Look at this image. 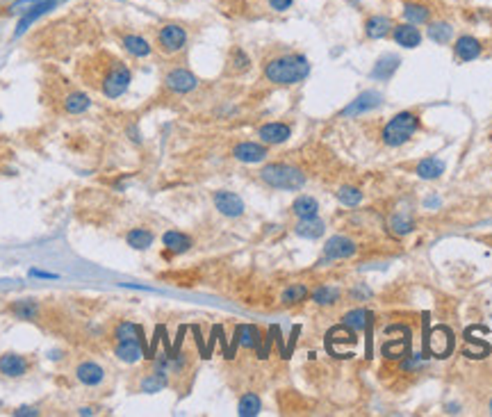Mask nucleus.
<instances>
[{"instance_id": "1", "label": "nucleus", "mask_w": 492, "mask_h": 417, "mask_svg": "<svg viewBox=\"0 0 492 417\" xmlns=\"http://www.w3.org/2000/svg\"><path fill=\"white\" fill-rule=\"evenodd\" d=\"M310 73V62L301 53H283L265 62V78L274 85H297Z\"/></svg>"}, {"instance_id": "2", "label": "nucleus", "mask_w": 492, "mask_h": 417, "mask_svg": "<svg viewBox=\"0 0 492 417\" xmlns=\"http://www.w3.org/2000/svg\"><path fill=\"white\" fill-rule=\"evenodd\" d=\"M260 178L274 190H287V192H297L306 185V174L301 169L285 165V162H274V165L262 167Z\"/></svg>"}, {"instance_id": "3", "label": "nucleus", "mask_w": 492, "mask_h": 417, "mask_svg": "<svg viewBox=\"0 0 492 417\" xmlns=\"http://www.w3.org/2000/svg\"><path fill=\"white\" fill-rule=\"evenodd\" d=\"M417 128H420V117H417L415 112H399L397 117H392L390 124L383 128L381 139L385 146L397 149V146L406 144L408 139L415 135Z\"/></svg>"}, {"instance_id": "4", "label": "nucleus", "mask_w": 492, "mask_h": 417, "mask_svg": "<svg viewBox=\"0 0 492 417\" xmlns=\"http://www.w3.org/2000/svg\"><path fill=\"white\" fill-rule=\"evenodd\" d=\"M130 80H133V73L123 62H114L108 67V71L103 73L101 78V92L108 98H119L128 92Z\"/></svg>"}, {"instance_id": "5", "label": "nucleus", "mask_w": 492, "mask_h": 417, "mask_svg": "<svg viewBox=\"0 0 492 417\" xmlns=\"http://www.w3.org/2000/svg\"><path fill=\"white\" fill-rule=\"evenodd\" d=\"M187 42H190V35H187V30L183 26H178V23H167V26H162L155 32V44H158V48L164 55L180 53L187 46Z\"/></svg>"}, {"instance_id": "6", "label": "nucleus", "mask_w": 492, "mask_h": 417, "mask_svg": "<svg viewBox=\"0 0 492 417\" xmlns=\"http://www.w3.org/2000/svg\"><path fill=\"white\" fill-rule=\"evenodd\" d=\"M164 87L174 94H190L199 87V78L187 69H174L164 76Z\"/></svg>"}, {"instance_id": "7", "label": "nucleus", "mask_w": 492, "mask_h": 417, "mask_svg": "<svg viewBox=\"0 0 492 417\" xmlns=\"http://www.w3.org/2000/svg\"><path fill=\"white\" fill-rule=\"evenodd\" d=\"M356 242L354 240H349V237H344V235H335L331 237L326 244H324V256L328 260H344V258H351V256H356Z\"/></svg>"}, {"instance_id": "8", "label": "nucleus", "mask_w": 492, "mask_h": 417, "mask_svg": "<svg viewBox=\"0 0 492 417\" xmlns=\"http://www.w3.org/2000/svg\"><path fill=\"white\" fill-rule=\"evenodd\" d=\"M383 103V94L379 92H363L356 101H351L347 108L342 110V117H358V114H365L369 110H376Z\"/></svg>"}, {"instance_id": "9", "label": "nucleus", "mask_w": 492, "mask_h": 417, "mask_svg": "<svg viewBox=\"0 0 492 417\" xmlns=\"http://www.w3.org/2000/svg\"><path fill=\"white\" fill-rule=\"evenodd\" d=\"M481 53H483L481 39L472 37V35H461L454 42V55H456V60H461V62L477 60V57H481Z\"/></svg>"}, {"instance_id": "10", "label": "nucleus", "mask_w": 492, "mask_h": 417, "mask_svg": "<svg viewBox=\"0 0 492 417\" xmlns=\"http://www.w3.org/2000/svg\"><path fill=\"white\" fill-rule=\"evenodd\" d=\"M215 208L224 217H242L244 215V201L235 192H215Z\"/></svg>"}, {"instance_id": "11", "label": "nucleus", "mask_w": 492, "mask_h": 417, "mask_svg": "<svg viewBox=\"0 0 492 417\" xmlns=\"http://www.w3.org/2000/svg\"><path fill=\"white\" fill-rule=\"evenodd\" d=\"M399 46L404 48H417L422 44V30L413 26V23H395V28H392V35H390Z\"/></svg>"}, {"instance_id": "12", "label": "nucleus", "mask_w": 492, "mask_h": 417, "mask_svg": "<svg viewBox=\"0 0 492 417\" xmlns=\"http://www.w3.org/2000/svg\"><path fill=\"white\" fill-rule=\"evenodd\" d=\"M269 155L267 146L256 144V142H242L233 149V158L244 162V165H258Z\"/></svg>"}, {"instance_id": "13", "label": "nucleus", "mask_w": 492, "mask_h": 417, "mask_svg": "<svg viewBox=\"0 0 492 417\" xmlns=\"http://www.w3.org/2000/svg\"><path fill=\"white\" fill-rule=\"evenodd\" d=\"M392 28H395V23H392L390 16L372 14V16H367V21H365V37L367 39H385L392 35Z\"/></svg>"}, {"instance_id": "14", "label": "nucleus", "mask_w": 492, "mask_h": 417, "mask_svg": "<svg viewBox=\"0 0 492 417\" xmlns=\"http://www.w3.org/2000/svg\"><path fill=\"white\" fill-rule=\"evenodd\" d=\"M258 137L262 139L265 144H285L287 139L292 137V128L287 126V124H281V121H274V124H265V126H260L258 130Z\"/></svg>"}, {"instance_id": "15", "label": "nucleus", "mask_w": 492, "mask_h": 417, "mask_svg": "<svg viewBox=\"0 0 492 417\" xmlns=\"http://www.w3.org/2000/svg\"><path fill=\"white\" fill-rule=\"evenodd\" d=\"M76 379L87 388H94V386H101L105 381V370L98 363L92 361H85L76 367Z\"/></svg>"}, {"instance_id": "16", "label": "nucleus", "mask_w": 492, "mask_h": 417, "mask_svg": "<svg viewBox=\"0 0 492 417\" xmlns=\"http://www.w3.org/2000/svg\"><path fill=\"white\" fill-rule=\"evenodd\" d=\"M30 363L19 354H3L0 356V374L10 376V379H21L28 372Z\"/></svg>"}, {"instance_id": "17", "label": "nucleus", "mask_w": 492, "mask_h": 417, "mask_svg": "<svg viewBox=\"0 0 492 417\" xmlns=\"http://www.w3.org/2000/svg\"><path fill=\"white\" fill-rule=\"evenodd\" d=\"M401 14H404V19L408 23H413V26H426V23L431 21V7L424 3H415V0L404 3Z\"/></svg>"}, {"instance_id": "18", "label": "nucleus", "mask_w": 492, "mask_h": 417, "mask_svg": "<svg viewBox=\"0 0 492 417\" xmlns=\"http://www.w3.org/2000/svg\"><path fill=\"white\" fill-rule=\"evenodd\" d=\"M114 356L123 363H137L144 354V340H128V342H117Z\"/></svg>"}, {"instance_id": "19", "label": "nucleus", "mask_w": 492, "mask_h": 417, "mask_svg": "<svg viewBox=\"0 0 492 417\" xmlns=\"http://www.w3.org/2000/svg\"><path fill=\"white\" fill-rule=\"evenodd\" d=\"M55 3L57 0H37L35 5L30 7V10L26 12V16H23L21 19V23H19V30H16V37H21L23 32H26L28 28H30V23H35L39 16H44L46 12H51L53 7H55Z\"/></svg>"}, {"instance_id": "20", "label": "nucleus", "mask_w": 492, "mask_h": 417, "mask_svg": "<svg viewBox=\"0 0 492 417\" xmlns=\"http://www.w3.org/2000/svg\"><path fill=\"white\" fill-rule=\"evenodd\" d=\"M235 342L244 349H258L260 342H262V335L260 329L253 324H240L235 329Z\"/></svg>"}, {"instance_id": "21", "label": "nucleus", "mask_w": 492, "mask_h": 417, "mask_svg": "<svg viewBox=\"0 0 492 417\" xmlns=\"http://www.w3.org/2000/svg\"><path fill=\"white\" fill-rule=\"evenodd\" d=\"M426 35H429L431 42H436V44H449L451 39H454V26H451L449 21H429L426 23Z\"/></svg>"}, {"instance_id": "22", "label": "nucleus", "mask_w": 492, "mask_h": 417, "mask_svg": "<svg viewBox=\"0 0 492 417\" xmlns=\"http://www.w3.org/2000/svg\"><path fill=\"white\" fill-rule=\"evenodd\" d=\"M121 46L133 57H149L153 46L142 35H121Z\"/></svg>"}, {"instance_id": "23", "label": "nucleus", "mask_w": 492, "mask_h": 417, "mask_svg": "<svg viewBox=\"0 0 492 417\" xmlns=\"http://www.w3.org/2000/svg\"><path fill=\"white\" fill-rule=\"evenodd\" d=\"M326 231V224L319 217H310V219H299V224L294 226V233L301 237H308V240H317L322 237Z\"/></svg>"}, {"instance_id": "24", "label": "nucleus", "mask_w": 492, "mask_h": 417, "mask_svg": "<svg viewBox=\"0 0 492 417\" xmlns=\"http://www.w3.org/2000/svg\"><path fill=\"white\" fill-rule=\"evenodd\" d=\"M162 244L171 253H185V251L192 249V237L180 233V231H167L162 235Z\"/></svg>"}, {"instance_id": "25", "label": "nucleus", "mask_w": 492, "mask_h": 417, "mask_svg": "<svg viewBox=\"0 0 492 417\" xmlns=\"http://www.w3.org/2000/svg\"><path fill=\"white\" fill-rule=\"evenodd\" d=\"M399 64H401L399 55H392V53L383 55L381 60L376 62V67L372 71V78H376V80H390L392 73L399 69Z\"/></svg>"}, {"instance_id": "26", "label": "nucleus", "mask_w": 492, "mask_h": 417, "mask_svg": "<svg viewBox=\"0 0 492 417\" xmlns=\"http://www.w3.org/2000/svg\"><path fill=\"white\" fill-rule=\"evenodd\" d=\"M62 105H64V112L82 114V112H87L89 108H92V101H89V96L82 94V92H69L67 96H64Z\"/></svg>"}, {"instance_id": "27", "label": "nucleus", "mask_w": 492, "mask_h": 417, "mask_svg": "<svg viewBox=\"0 0 492 417\" xmlns=\"http://www.w3.org/2000/svg\"><path fill=\"white\" fill-rule=\"evenodd\" d=\"M417 176L422 178V181H436V178L442 176V171H445V162L438 160V158H426L422 160L420 165H417Z\"/></svg>"}, {"instance_id": "28", "label": "nucleus", "mask_w": 492, "mask_h": 417, "mask_svg": "<svg viewBox=\"0 0 492 417\" xmlns=\"http://www.w3.org/2000/svg\"><path fill=\"white\" fill-rule=\"evenodd\" d=\"M292 212L297 215L299 219H310V217H317V212H319V203L317 199H313V196H299L297 201L292 203Z\"/></svg>"}, {"instance_id": "29", "label": "nucleus", "mask_w": 492, "mask_h": 417, "mask_svg": "<svg viewBox=\"0 0 492 417\" xmlns=\"http://www.w3.org/2000/svg\"><path fill=\"white\" fill-rule=\"evenodd\" d=\"M114 340L117 342H128V340H144V329L133 322H119L114 329Z\"/></svg>"}, {"instance_id": "30", "label": "nucleus", "mask_w": 492, "mask_h": 417, "mask_svg": "<svg viewBox=\"0 0 492 417\" xmlns=\"http://www.w3.org/2000/svg\"><path fill=\"white\" fill-rule=\"evenodd\" d=\"M126 240H128V244H130L133 249L144 251V249L151 247L155 237H153V233L149 231V228H133V231L126 235Z\"/></svg>"}, {"instance_id": "31", "label": "nucleus", "mask_w": 492, "mask_h": 417, "mask_svg": "<svg viewBox=\"0 0 492 417\" xmlns=\"http://www.w3.org/2000/svg\"><path fill=\"white\" fill-rule=\"evenodd\" d=\"M167 386H169V379H167V374L155 370L153 374L144 376L142 383H139V390H142V392H149V395H153V392H160V390H164Z\"/></svg>"}, {"instance_id": "32", "label": "nucleus", "mask_w": 492, "mask_h": 417, "mask_svg": "<svg viewBox=\"0 0 492 417\" xmlns=\"http://www.w3.org/2000/svg\"><path fill=\"white\" fill-rule=\"evenodd\" d=\"M308 294H310V290L306 288V285L294 283L281 294V301H283V306H297V304H301V301L308 299Z\"/></svg>"}, {"instance_id": "33", "label": "nucleus", "mask_w": 492, "mask_h": 417, "mask_svg": "<svg viewBox=\"0 0 492 417\" xmlns=\"http://www.w3.org/2000/svg\"><path fill=\"white\" fill-rule=\"evenodd\" d=\"M260 408H262V402L256 392H246V395H242L240 404H237V413L242 417H253L260 413Z\"/></svg>"}, {"instance_id": "34", "label": "nucleus", "mask_w": 492, "mask_h": 417, "mask_svg": "<svg viewBox=\"0 0 492 417\" xmlns=\"http://www.w3.org/2000/svg\"><path fill=\"white\" fill-rule=\"evenodd\" d=\"M313 301L317 306H335L340 301V290L331 288V285H322L313 292Z\"/></svg>"}, {"instance_id": "35", "label": "nucleus", "mask_w": 492, "mask_h": 417, "mask_svg": "<svg viewBox=\"0 0 492 417\" xmlns=\"http://www.w3.org/2000/svg\"><path fill=\"white\" fill-rule=\"evenodd\" d=\"M342 324L351 331H363L367 326V310H363V308L351 310V313H347L342 317Z\"/></svg>"}, {"instance_id": "36", "label": "nucleus", "mask_w": 492, "mask_h": 417, "mask_svg": "<svg viewBox=\"0 0 492 417\" xmlns=\"http://www.w3.org/2000/svg\"><path fill=\"white\" fill-rule=\"evenodd\" d=\"M338 201L342 203V206L354 208V206H358L360 201H363V192H360L358 187L344 185V187H340V190H338Z\"/></svg>"}, {"instance_id": "37", "label": "nucleus", "mask_w": 492, "mask_h": 417, "mask_svg": "<svg viewBox=\"0 0 492 417\" xmlns=\"http://www.w3.org/2000/svg\"><path fill=\"white\" fill-rule=\"evenodd\" d=\"M228 64H231V71H233V73H244V71H249L251 60H249V55L242 51V48H233L231 60H228Z\"/></svg>"}, {"instance_id": "38", "label": "nucleus", "mask_w": 492, "mask_h": 417, "mask_svg": "<svg viewBox=\"0 0 492 417\" xmlns=\"http://www.w3.org/2000/svg\"><path fill=\"white\" fill-rule=\"evenodd\" d=\"M12 313L19 317V320H32L37 313V306L32 301H19V304L12 306Z\"/></svg>"}, {"instance_id": "39", "label": "nucleus", "mask_w": 492, "mask_h": 417, "mask_svg": "<svg viewBox=\"0 0 492 417\" xmlns=\"http://www.w3.org/2000/svg\"><path fill=\"white\" fill-rule=\"evenodd\" d=\"M390 228H392V231H395L397 235H408V233L415 228V224L410 222V219H404V217H395V219H392V222H390Z\"/></svg>"}, {"instance_id": "40", "label": "nucleus", "mask_w": 492, "mask_h": 417, "mask_svg": "<svg viewBox=\"0 0 492 417\" xmlns=\"http://www.w3.org/2000/svg\"><path fill=\"white\" fill-rule=\"evenodd\" d=\"M420 367H424V358L422 354H415V356H408L404 363H401V372H417Z\"/></svg>"}, {"instance_id": "41", "label": "nucleus", "mask_w": 492, "mask_h": 417, "mask_svg": "<svg viewBox=\"0 0 492 417\" xmlns=\"http://www.w3.org/2000/svg\"><path fill=\"white\" fill-rule=\"evenodd\" d=\"M267 3L274 12H287L294 5V0H267Z\"/></svg>"}, {"instance_id": "42", "label": "nucleus", "mask_w": 492, "mask_h": 417, "mask_svg": "<svg viewBox=\"0 0 492 417\" xmlns=\"http://www.w3.org/2000/svg\"><path fill=\"white\" fill-rule=\"evenodd\" d=\"M39 411L37 408H30V406H26V408H19V411H14V415L16 417H21V415H37Z\"/></svg>"}, {"instance_id": "43", "label": "nucleus", "mask_w": 492, "mask_h": 417, "mask_svg": "<svg viewBox=\"0 0 492 417\" xmlns=\"http://www.w3.org/2000/svg\"><path fill=\"white\" fill-rule=\"evenodd\" d=\"M490 413H492V399H490Z\"/></svg>"}, {"instance_id": "44", "label": "nucleus", "mask_w": 492, "mask_h": 417, "mask_svg": "<svg viewBox=\"0 0 492 417\" xmlns=\"http://www.w3.org/2000/svg\"><path fill=\"white\" fill-rule=\"evenodd\" d=\"M490 139H492V137H490Z\"/></svg>"}]
</instances>
